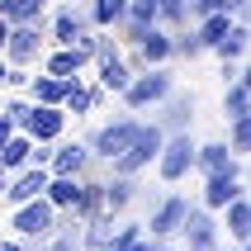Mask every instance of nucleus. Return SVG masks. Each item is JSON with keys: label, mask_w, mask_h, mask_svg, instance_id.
<instances>
[{"label": "nucleus", "mask_w": 251, "mask_h": 251, "mask_svg": "<svg viewBox=\"0 0 251 251\" xmlns=\"http://www.w3.org/2000/svg\"><path fill=\"white\" fill-rule=\"evenodd\" d=\"M171 90H176V71H171V62H166V67H142L138 76H128L119 100H124V114H147V109H156Z\"/></svg>", "instance_id": "f257e3e1"}, {"label": "nucleus", "mask_w": 251, "mask_h": 251, "mask_svg": "<svg viewBox=\"0 0 251 251\" xmlns=\"http://www.w3.org/2000/svg\"><path fill=\"white\" fill-rule=\"evenodd\" d=\"M195 133L190 128H180V133H166L161 138V152H156V176H161V185H180L185 176H195Z\"/></svg>", "instance_id": "f03ea898"}, {"label": "nucleus", "mask_w": 251, "mask_h": 251, "mask_svg": "<svg viewBox=\"0 0 251 251\" xmlns=\"http://www.w3.org/2000/svg\"><path fill=\"white\" fill-rule=\"evenodd\" d=\"M138 128H142V119H138V114H119V119H109V124L90 128L81 142L90 147V156H95V161H114V156L128 147V142L138 138Z\"/></svg>", "instance_id": "7ed1b4c3"}, {"label": "nucleus", "mask_w": 251, "mask_h": 251, "mask_svg": "<svg viewBox=\"0 0 251 251\" xmlns=\"http://www.w3.org/2000/svg\"><path fill=\"white\" fill-rule=\"evenodd\" d=\"M161 138H166V133H161L156 124H147V119H142L138 138H133L124 152L109 161V176H138L142 166H152V161H156V152H161Z\"/></svg>", "instance_id": "20e7f679"}, {"label": "nucleus", "mask_w": 251, "mask_h": 251, "mask_svg": "<svg viewBox=\"0 0 251 251\" xmlns=\"http://www.w3.org/2000/svg\"><path fill=\"white\" fill-rule=\"evenodd\" d=\"M242 176H247V166H242L237 156H232V161H227L223 171L204 176V199H199V204H204L209 213H218L223 204H232L237 195H247V180H242Z\"/></svg>", "instance_id": "39448f33"}, {"label": "nucleus", "mask_w": 251, "mask_h": 251, "mask_svg": "<svg viewBox=\"0 0 251 251\" xmlns=\"http://www.w3.org/2000/svg\"><path fill=\"white\" fill-rule=\"evenodd\" d=\"M43 52H48V28L43 24H14L5 48H0V57H5L10 67H33Z\"/></svg>", "instance_id": "423d86ee"}, {"label": "nucleus", "mask_w": 251, "mask_h": 251, "mask_svg": "<svg viewBox=\"0 0 251 251\" xmlns=\"http://www.w3.org/2000/svg\"><path fill=\"white\" fill-rule=\"evenodd\" d=\"M57 218H62V213H57L52 204L38 195V199H28V204H14V209H10V232L28 242V237H43V232H52Z\"/></svg>", "instance_id": "0eeeda50"}, {"label": "nucleus", "mask_w": 251, "mask_h": 251, "mask_svg": "<svg viewBox=\"0 0 251 251\" xmlns=\"http://www.w3.org/2000/svg\"><path fill=\"white\" fill-rule=\"evenodd\" d=\"M95 166V156L81 138H57L52 142V156H48V176H71V180H85Z\"/></svg>", "instance_id": "6e6552de"}, {"label": "nucleus", "mask_w": 251, "mask_h": 251, "mask_svg": "<svg viewBox=\"0 0 251 251\" xmlns=\"http://www.w3.org/2000/svg\"><path fill=\"white\" fill-rule=\"evenodd\" d=\"M43 28H48V48H71V43H76L85 28H90V19H85V5H67V0H62V5H52Z\"/></svg>", "instance_id": "1a4fd4ad"}, {"label": "nucleus", "mask_w": 251, "mask_h": 251, "mask_svg": "<svg viewBox=\"0 0 251 251\" xmlns=\"http://www.w3.org/2000/svg\"><path fill=\"white\" fill-rule=\"evenodd\" d=\"M190 204H195V199H185V195H166L152 213H147L142 232H147L152 242H171L176 232H180V223H185V213H190Z\"/></svg>", "instance_id": "9d476101"}, {"label": "nucleus", "mask_w": 251, "mask_h": 251, "mask_svg": "<svg viewBox=\"0 0 251 251\" xmlns=\"http://www.w3.org/2000/svg\"><path fill=\"white\" fill-rule=\"evenodd\" d=\"M180 251H218V218H213L204 204H190V213H185L180 223Z\"/></svg>", "instance_id": "9b49d317"}, {"label": "nucleus", "mask_w": 251, "mask_h": 251, "mask_svg": "<svg viewBox=\"0 0 251 251\" xmlns=\"http://www.w3.org/2000/svg\"><path fill=\"white\" fill-rule=\"evenodd\" d=\"M67 114H62V104H33L28 109V119H24V133L28 142H57V138H67Z\"/></svg>", "instance_id": "f8f14e48"}, {"label": "nucleus", "mask_w": 251, "mask_h": 251, "mask_svg": "<svg viewBox=\"0 0 251 251\" xmlns=\"http://www.w3.org/2000/svg\"><path fill=\"white\" fill-rule=\"evenodd\" d=\"M195 109H199V100L190 95V90H171L161 104H156V128L161 133H180V128H195Z\"/></svg>", "instance_id": "ddd939ff"}, {"label": "nucleus", "mask_w": 251, "mask_h": 251, "mask_svg": "<svg viewBox=\"0 0 251 251\" xmlns=\"http://www.w3.org/2000/svg\"><path fill=\"white\" fill-rule=\"evenodd\" d=\"M104 104V90L95 81H85V76H71L67 81V100H62V114L67 119H90V109Z\"/></svg>", "instance_id": "4468645a"}, {"label": "nucleus", "mask_w": 251, "mask_h": 251, "mask_svg": "<svg viewBox=\"0 0 251 251\" xmlns=\"http://www.w3.org/2000/svg\"><path fill=\"white\" fill-rule=\"evenodd\" d=\"M24 251H81V223H76L71 213H62L52 232H43V237H28V242H24Z\"/></svg>", "instance_id": "2eb2a0df"}, {"label": "nucleus", "mask_w": 251, "mask_h": 251, "mask_svg": "<svg viewBox=\"0 0 251 251\" xmlns=\"http://www.w3.org/2000/svg\"><path fill=\"white\" fill-rule=\"evenodd\" d=\"M43 185H48V171H43V166H24V171H14L10 180H5L0 199L14 209V204H28V199H38V195H43Z\"/></svg>", "instance_id": "dca6fc26"}, {"label": "nucleus", "mask_w": 251, "mask_h": 251, "mask_svg": "<svg viewBox=\"0 0 251 251\" xmlns=\"http://www.w3.org/2000/svg\"><path fill=\"white\" fill-rule=\"evenodd\" d=\"M218 213H223V232L237 242V247H247V242H251V199L237 195L232 204H223Z\"/></svg>", "instance_id": "f3484780"}, {"label": "nucleus", "mask_w": 251, "mask_h": 251, "mask_svg": "<svg viewBox=\"0 0 251 251\" xmlns=\"http://www.w3.org/2000/svg\"><path fill=\"white\" fill-rule=\"evenodd\" d=\"M104 213H128V204L138 199V176H104Z\"/></svg>", "instance_id": "a211bd4d"}, {"label": "nucleus", "mask_w": 251, "mask_h": 251, "mask_svg": "<svg viewBox=\"0 0 251 251\" xmlns=\"http://www.w3.org/2000/svg\"><path fill=\"white\" fill-rule=\"evenodd\" d=\"M48 10L52 0H0V19L5 24H48Z\"/></svg>", "instance_id": "6ab92c4d"}, {"label": "nucleus", "mask_w": 251, "mask_h": 251, "mask_svg": "<svg viewBox=\"0 0 251 251\" xmlns=\"http://www.w3.org/2000/svg\"><path fill=\"white\" fill-rule=\"evenodd\" d=\"M43 199H48L57 213H71L76 204H81V180H71V176H48V185H43Z\"/></svg>", "instance_id": "aec40b11"}, {"label": "nucleus", "mask_w": 251, "mask_h": 251, "mask_svg": "<svg viewBox=\"0 0 251 251\" xmlns=\"http://www.w3.org/2000/svg\"><path fill=\"white\" fill-rule=\"evenodd\" d=\"M138 57H142V67H166V62H176L171 57V28H147V38L138 43Z\"/></svg>", "instance_id": "412c9836"}, {"label": "nucleus", "mask_w": 251, "mask_h": 251, "mask_svg": "<svg viewBox=\"0 0 251 251\" xmlns=\"http://www.w3.org/2000/svg\"><path fill=\"white\" fill-rule=\"evenodd\" d=\"M227 161H232V152H227V142H223V138H204V142H195V171H199V176H213V171H223Z\"/></svg>", "instance_id": "4be33fe9"}, {"label": "nucleus", "mask_w": 251, "mask_h": 251, "mask_svg": "<svg viewBox=\"0 0 251 251\" xmlns=\"http://www.w3.org/2000/svg\"><path fill=\"white\" fill-rule=\"evenodd\" d=\"M24 95L33 100V104H62V100H67V81H62V76H48V71H38V76H28Z\"/></svg>", "instance_id": "5701e85b"}, {"label": "nucleus", "mask_w": 251, "mask_h": 251, "mask_svg": "<svg viewBox=\"0 0 251 251\" xmlns=\"http://www.w3.org/2000/svg\"><path fill=\"white\" fill-rule=\"evenodd\" d=\"M247 43H251V38H247V19H237V24H232L223 38L209 48V52L218 57V62H247Z\"/></svg>", "instance_id": "b1692460"}, {"label": "nucleus", "mask_w": 251, "mask_h": 251, "mask_svg": "<svg viewBox=\"0 0 251 251\" xmlns=\"http://www.w3.org/2000/svg\"><path fill=\"white\" fill-rule=\"evenodd\" d=\"M100 213H104V185H100L95 176H85L81 180V204L71 209V218H76V223H90Z\"/></svg>", "instance_id": "393cba45"}, {"label": "nucleus", "mask_w": 251, "mask_h": 251, "mask_svg": "<svg viewBox=\"0 0 251 251\" xmlns=\"http://www.w3.org/2000/svg\"><path fill=\"white\" fill-rule=\"evenodd\" d=\"M114 213H100L90 223H81V251H109V232H114Z\"/></svg>", "instance_id": "a878e982"}, {"label": "nucleus", "mask_w": 251, "mask_h": 251, "mask_svg": "<svg viewBox=\"0 0 251 251\" xmlns=\"http://www.w3.org/2000/svg\"><path fill=\"white\" fill-rule=\"evenodd\" d=\"M223 114H227V119L251 114V71H247V76H237V81H227V90H223Z\"/></svg>", "instance_id": "bb28decb"}, {"label": "nucleus", "mask_w": 251, "mask_h": 251, "mask_svg": "<svg viewBox=\"0 0 251 251\" xmlns=\"http://www.w3.org/2000/svg\"><path fill=\"white\" fill-rule=\"evenodd\" d=\"M190 10V24L199 14H227V19H247V0H185Z\"/></svg>", "instance_id": "cd10ccee"}, {"label": "nucleus", "mask_w": 251, "mask_h": 251, "mask_svg": "<svg viewBox=\"0 0 251 251\" xmlns=\"http://www.w3.org/2000/svg\"><path fill=\"white\" fill-rule=\"evenodd\" d=\"M81 5H85L90 28H114L119 19H124V5H128V0H81Z\"/></svg>", "instance_id": "c85d7f7f"}, {"label": "nucleus", "mask_w": 251, "mask_h": 251, "mask_svg": "<svg viewBox=\"0 0 251 251\" xmlns=\"http://www.w3.org/2000/svg\"><path fill=\"white\" fill-rule=\"evenodd\" d=\"M171 57H180V62H199L204 57V43L195 38V24L171 28Z\"/></svg>", "instance_id": "c756f323"}, {"label": "nucleus", "mask_w": 251, "mask_h": 251, "mask_svg": "<svg viewBox=\"0 0 251 251\" xmlns=\"http://www.w3.org/2000/svg\"><path fill=\"white\" fill-rule=\"evenodd\" d=\"M28 152H33V142H28L24 133H14V138L0 147V166L14 176V171H24V166H28Z\"/></svg>", "instance_id": "7c9ffc66"}, {"label": "nucleus", "mask_w": 251, "mask_h": 251, "mask_svg": "<svg viewBox=\"0 0 251 251\" xmlns=\"http://www.w3.org/2000/svg\"><path fill=\"white\" fill-rule=\"evenodd\" d=\"M227 152L232 156H247L251 152V114H242V119H227Z\"/></svg>", "instance_id": "2f4dec72"}, {"label": "nucleus", "mask_w": 251, "mask_h": 251, "mask_svg": "<svg viewBox=\"0 0 251 251\" xmlns=\"http://www.w3.org/2000/svg\"><path fill=\"white\" fill-rule=\"evenodd\" d=\"M0 109H5V119H10L14 133H19V128H24V119H28V109H33V100L19 90V95H5V104H0Z\"/></svg>", "instance_id": "473e14b6"}, {"label": "nucleus", "mask_w": 251, "mask_h": 251, "mask_svg": "<svg viewBox=\"0 0 251 251\" xmlns=\"http://www.w3.org/2000/svg\"><path fill=\"white\" fill-rule=\"evenodd\" d=\"M0 85H5L10 95H19V90L28 85V67H5V81H0Z\"/></svg>", "instance_id": "72a5a7b5"}, {"label": "nucleus", "mask_w": 251, "mask_h": 251, "mask_svg": "<svg viewBox=\"0 0 251 251\" xmlns=\"http://www.w3.org/2000/svg\"><path fill=\"white\" fill-rule=\"evenodd\" d=\"M14 138V124H10V119H5V109H0V147H5V142H10Z\"/></svg>", "instance_id": "f704fd0d"}, {"label": "nucleus", "mask_w": 251, "mask_h": 251, "mask_svg": "<svg viewBox=\"0 0 251 251\" xmlns=\"http://www.w3.org/2000/svg\"><path fill=\"white\" fill-rule=\"evenodd\" d=\"M0 251H24V237H19V242H14V237H10V242H0Z\"/></svg>", "instance_id": "c9c22d12"}, {"label": "nucleus", "mask_w": 251, "mask_h": 251, "mask_svg": "<svg viewBox=\"0 0 251 251\" xmlns=\"http://www.w3.org/2000/svg\"><path fill=\"white\" fill-rule=\"evenodd\" d=\"M152 251H180V247H171V242H152Z\"/></svg>", "instance_id": "e433bc0d"}, {"label": "nucleus", "mask_w": 251, "mask_h": 251, "mask_svg": "<svg viewBox=\"0 0 251 251\" xmlns=\"http://www.w3.org/2000/svg\"><path fill=\"white\" fill-rule=\"evenodd\" d=\"M5 38H10V24H5V19H0V48H5Z\"/></svg>", "instance_id": "4c0bfd02"}, {"label": "nucleus", "mask_w": 251, "mask_h": 251, "mask_svg": "<svg viewBox=\"0 0 251 251\" xmlns=\"http://www.w3.org/2000/svg\"><path fill=\"white\" fill-rule=\"evenodd\" d=\"M5 180H10V171H5V166H0V190H5Z\"/></svg>", "instance_id": "58836bf2"}, {"label": "nucleus", "mask_w": 251, "mask_h": 251, "mask_svg": "<svg viewBox=\"0 0 251 251\" xmlns=\"http://www.w3.org/2000/svg\"><path fill=\"white\" fill-rule=\"evenodd\" d=\"M218 251H247V247H237V242H232V247H218Z\"/></svg>", "instance_id": "ea45409f"}, {"label": "nucleus", "mask_w": 251, "mask_h": 251, "mask_svg": "<svg viewBox=\"0 0 251 251\" xmlns=\"http://www.w3.org/2000/svg\"><path fill=\"white\" fill-rule=\"evenodd\" d=\"M5 67H10V62H5V57H0V81H5Z\"/></svg>", "instance_id": "a19ab883"}, {"label": "nucleus", "mask_w": 251, "mask_h": 251, "mask_svg": "<svg viewBox=\"0 0 251 251\" xmlns=\"http://www.w3.org/2000/svg\"><path fill=\"white\" fill-rule=\"evenodd\" d=\"M67 5H81V0H67Z\"/></svg>", "instance_id": "79ce46f5"}]
</instances>
